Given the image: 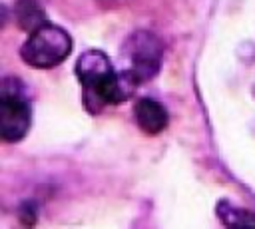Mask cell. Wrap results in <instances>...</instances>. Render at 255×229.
<instances>
[{
	"instance_id": "1",
	"label": "cell",
	"mask_w": 255,
	"mask_h": 229,
	"mask_svg": "<svg viewBox=\"0 0 255 229\" xmlns=\"http://www.w3.org/2000/svg\"><path fill=\"white\" fill-rule=\"evenodd\" d=\"M76 74L84 86V102L90 112H100L106 104H122L135 88L126 74L114 72L112 62L100 50L84 52L76 62Z\"/></svg>"
},
{
	"instance_id": "2",
	"label": "cell",
	"mask_w": 255,
	"mask_h": 229,
	"mask_svg": "<svg viewBox=\"0 0 255 229\" xmlns=\"http://www.w3.org/2000/svg\"><path fill=\"white\" fill-rule=\"evenodd\" d=\"M70 52H72L70 34L64 28L50 24V22L30 32V38L20 48L22 60L34 68L58 66L70 56Z\"/></svg>"
},
{
	"instance_id": "3",
	"label": "cell",
	"mask_w": 255,
	"mask_h": 229,
	"mask_svg": "<svg viewBox=\"0 0 255 229\" xmlns=\"http://www.w3.org/2000/svg\"><path fill=\"white\" fill-rule=\"evenodd\" d=\"M161 56H163V48L157 36L145 30L131 34L126 42V52H124V58L128 60L126 76L133 84L151 80L159 72Z\"/></svg>"
},
{
	"instance_id": "4",
	"label": "cell",
	"mask_w": 255,
	"mask_h": 229,
	"mask_svg": "<svg viewBox=\"0 0 255 229\" xmlns=\"http://www.w3.org/2000/svg\"><path fill=\"white\" fill-rule=\"evenodd\" d=\"M30 104L20 86H10V78L2 82L0 94V135L4 141H20L30 129Z\"/></svg>"
},
{
	"instance_id": "5",
	"label": "cell",
	"mask_w": 255,
	"mask_h": 229,
	"mask_svg": "<svg viewBox=\"0 0 255 229\" xmlns=\"http://www.w3.org/2000/svg\"><path fill=\"white\" fill-rule=\"evenodd\" d=\"M133 117H135L139 129L145 131L147 135L161 133L169 119L165 108L159 102H155L153 98H139L133 106Z\"/></svg>"
},
{
	"instance_id": "6",
	"label": "cell",
	"mask_w": 255,
	"mask_h": 229,
	"mask_svg": "<svg viewBox=\"0 0 255 229\" xmlns=\"http://www.w3.org/2000/svg\"><path fill=\"white\" fill-rule=\"evenodd\" d=\"M16 22L22 30H28V32H34L36 28H40L42 24H46V14L44 10L38 6L36 0H20L16 4Z\"/></svg>"
},
{
	"instance_id": "7",
	"label": "cell",
	"mask_w": 255,
	"mask_h": 229,
	"mask_svg": "<svg viewBox=\"0 0 255 229\" xmlns=\"http://www.w3.org/2000/svg\"><path fill=\"white\" fill-rule=\"evenodd\" d=\"M217 215L221 219V223L225 225H255V213L247 211V209H237L233 205H229L227 201H221L217 205Z\"/></svg>"
}]
</instances>
